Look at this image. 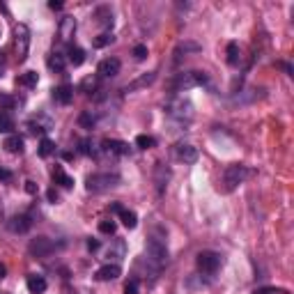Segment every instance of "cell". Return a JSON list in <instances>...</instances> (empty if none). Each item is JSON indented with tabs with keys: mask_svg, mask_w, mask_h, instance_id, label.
<instances>
[{
	"mask_svg": "<svg viewBox=\"0 0 294 294\" xmlns=\"http://www.w3.org/2000/svg\"><path fill=\"white\" fill-rule=\"evenodd\" d=\"M80 154H85V156L95 154V145H92V140H80Z\"/></svg>",
	"mask_w": 294,
	"mask_h": 294,
	"instance_id": "32",
	"label": "cell"
},
{
	"mask_svg": "<svg viewBox=\"0 0 294 294\" xmlns=\"http://www.w3.org/2000/svg\"><path fill=\"white\" fill-rule=\"evenodd\" d=\"M250 175V170L241 163H230L228 168L223 170V191L225 193H232L239 184H244V180Z\"/></svg>",
	"mask_w": 294,
	"mask_h": 294,
	"instance_id": "3",
	"label": "cell"
},
{
	"mask_svg": "<svg viewBox=\"0 0 294 294\" xmlns=\"http://www.w3.org/2000/svg\"><path fill=\"white\" fill-rule=\"evenodd\" d=\"M3 60H5V58H3V53H0V62H3Z\"/></svg>",
	"mask_w": 294,
	"mask_h": 294,
	"instance_id": "43",
	"label": "cell"
},
{
	"mask_svg": "<svg viewBox=\"0 0 294 294\" xmlns=\"http://www.w3.org/2000/svg\"><path fill=\"white\" fill-rule=\"evenodd\" d=\"M115 230H117L115 221H101L99 223V232H104V234H115Z\"/></svg>",
	"mask_w": 294,
	"mask_h": 294,
	"instance_id": "31",
	"label": "cell"
},
{
	"mask_svg": "<svg viewBox=\"0 0 294 294\" xmlns=\"http://www.w3.org/2000/svg\"><path fill=\"white\" fill-rule=\"evenodd\" d=\"M14 131V120L10 113H0V134H12Z\"/></svg>",
	"mask_w": 294,
	"mask_h": 294,
	"instance_id": "28",
	"label": "cell"
},
{
	"mask_svg": "<svg viewBox=\"0 0 294 294\" xmlns=\"http://www.w3.org/2000/svg\"><path fill=\"white\" fill-rule=\"evenodd\" d=\"M120 69H122V62L117 60V58H106V60L99 62L97 74H99L101 78H115V76L120 74Z\"/></svg>",
	"mask_w": 294,
	"mask_h": 294,
	"instance_id": "9",
	"label": "cell"
},
{
	"mask_svg": "<svg viewBox=\"0 0 294 294\" xmlns=\"http://www.w3.org/2000/svg\"><path fill=\"white\" fill-rule=\"evenodd\" d=\"M99 241H97V239H88V248H90V250H97V248H99Z\"/></svg>",
	"mask_w": 294,
	"mask_h": 294,
	"instance_id": "40",
	"label": "cell"
},
{
	"mask_svg": "<svg viewBox=\"0 0 294 294\" xmlns=\"http://www.w3.org/2000/svg\"><path fill=\"white\" fill-rule=\"evenodd\" d=\"M195 264H198V269L202 271V274L212 276L223 267V258H221L219 253H214V250H200L198 258H195Z\"/></svg>",
	"mask_w": 294,
	"mask_h": 294,
	"instance_id": "6",
	"label": "cell"
},
{
	"mask_svg": "<svg viewBox=\"0 0 294 294\" xmlns=\"http://www.w3.org/2000/svg\"><path fill=\"white\" fill-rule=\"evenodd\" d=\"M3 147H5L7 152H12V154H21V152H23V138H21L19 134H10L5 138V143H3Z\"/></svg>",
	"mask_w": 294,
	"mask_h": 294,
	"instance_id": "20",
	"label": "cell"
},
{
	"mask_svg": "<svg viewBox=\"0 0 294 294\" xmlns=\"http://www.w3.org/2000/svg\"><path fill=\"white\" fill-rule=\"evenodd\" d=\"M49 7H51V10H62V3H60V0H51Z\"/></svg>",
	"mask_w": 294,
	"mask_h": 294,
	"instance_id": "41",
	"label": "cell"
},
{
	"mask_svg": "<svg viewBox=\"0 0 294 294\" xmlns=\"http://www.w3.org/2000/svg\"><path fill=\"white\" fill-rule=\"evenodd\" d=\"M25 191H28V193H32V195H35V193H37V186H35V182H25Z\"/></svg>",
	"mask_w": 294,
	"mask_h": 294,
	"instance_id": "39",
	"label": "cell"
},
{
	"mask_svg": "<svg viewBox=\"0 0 294 294\" xmlns=\"http://www.w3.org/2000/svg\"><path fill=\"white\" fill-rule=\"evenodd\" d=\"M5 274H7V269H5V264H0V280L5 278Z\"/></svg>",
	"mask_w": 294,
	"mask_h": 294,
	"instance_id": "42",
	"label": "cell"
},
{
	"mask_svg": "<svg viewBox=\"0 0 294 294\" xmlns=\"http://www.w3.org/2000/svg\"><path fill=\"white\" fill-rule=\"evenodd\" d=\"M46 65H49L51 71H55V74H62V71H65V67H67V58L62 53H58V51H55V53L49 55Z\"/></svg>",
	"mask_w": 294,
	"mask_h": 294,
	"instance_id": "19",
	"label": "cell"
},
{
	"mask_svg": "<svg viewBox=\"0 0 294 294\" xmlns=\"http://www.w3.org/2000/svg\"><path fill=\"white\" fill-rule=\"evenodd\" d=\"M168 115L170 117H175V120H180V122H189L191 117H193V106H191V101L186 99H175L173 104H168Z\"/></svg>",
	"mask_w": 294,
	"mask_h": 294,
	"instance_id": "8",
	"label": "cell"
},
{
	"mask_svg": "<svg viewBox=\"0 0 294 294\" xmlns=\"http://www.w3.org/2000/svg\"><path fill=\"white\" fill-rule=\"evenodd\" d=\"M239 62H241V49H239V44H237V41H230V44H228V65L239 67Z\"/></svg>",
	"mask_w": 294,
	"mask_h": 294,
	"instance_id": "23",
	"label": "cell"
},
{
	"mask_svg": "<svg viewBox=\"0 0 294 294\" xmlns=\"http://www.w3.org/2000/svg\"><path fill=\"white\" fill-rule=\"evenodd\" d=\"M182 51H184V53H186V51H200V44H195V41H184V44H180V46H177L175 55H177V53H182Z\"/></svg>",
	"mask_w": 294,
	"mask_h": 294,
	"instance_id": "33",
	"label": "cell"
},
{
	"mask_svg": "<svg viewBox=\"0 0 294 294\" xmlns=\"http://www.w3.org/2000/svg\"><path fill=\"white\" fill-rule=\"evenodd\" d=\"M71 99H74V88L71 85H58V88H53V101L67 106L71 104Z\"/></svg>",
	"mask_w": 294,
	"mask_h": 294,
	"instance_id": "18",
	"label": "cell"
},
{
	"mask_svg": "<svg viewBox=\"0 0 294 294\" xmlns=\"http://www.w3.org/2000/svg\"><path fill=\"white\" fill-rule=\"evenodd\" d=\"M25 285H28V292H30V294H44L46 287H49L46 278H44V276H39V274H30V276H28V280H25Z\"/></svg>",
	"mask_w": 294,
	"mask_h": 294,
	"instance_id": "17",
	"label": "cell"
},
{
	"mask_svg": "<svg viewBox=\"0 0 294 294\" xmlns=\"http://www.w3.org/2000/svg\"><path fill=\"white\" fill-rule=\"evenodd\" d=\"M120 184V175L117 173H95L85 180V189L90 193H104Z\"/></svg>",
	"mask_w": 294,
	"mask_h": 294,
	"instance_id": "1",
	"label": "cell"
},
{
	"mask_svg": "<svg viewBox=\"0 0 294 294\" xmlns=\"http://www.w3.org/2000/svg\"><path fill=\"white\" fill-rule=\"evenodd\" d=\"M37 80H39L37 71H25V74H21L19 78H16V85H21V88H35Z\"/></svg>",
	"mask_w": 294,
	"mask_h": 294,
	"instance_id": "26",
	"label": "cell"
},
{
	"mask_svg": "<svg viewBox=\"0 0 294 294\" xmlns=\"http://www.w3.org/2000/svg\"><path fill=\"white\" fill-rule=\"evenodd\" d=\"M136 147H140V150H152V147H156V138L154 136H147V134H140V136H136Z\"/></svg>",
	"mask_w": 294,
	"mask_h": 294,
	"instance_id": "27",
	"label": "cell"
},
{
	"mask_svg": "<svg viewBox=\"0 0 294 294\" xmlns=\"http://www.w3.org/2000/svg\"><path fill=\"white\" fill-rule=\"evenodd\" d=\"M154 80H156V71H147V74L138 76L136 80H131L129 85H124V90L122 92H136V90H143V88H150Z\"/></svg>",
	"mask_w": 294,
	"mask_h": 294,
	"instance_id": "12",
	"label": "cell"
},
{
	"mask_svg": "<svg viewBox=\"0 0 294 294\" xmlns=\"http://www.w3.org/2000/svg\"><path fill=\"white\" fill-rule=\"evenodd\" d=\"M46 198H49V202H58V200H60V193H58V191L55 189H49V193H46Z\"/></svg>",
	"mask_w": 294,
	"mask_h": 294,
	"instance_id": "38",
	"label": "cell"
},
{
	"mask_svg": "<svg viewBox=\"0 0 294 294\" xmlns=\"http://www.w3.org/2000/svg\"><path fill=\"white\" fill-rule=\"evenodd\" d=\"M134 58H136V60H145V58H147V46H145V44L134 46Z\"/></svg>",
	"mask_w": 294,
	"mask_h": 294,
	"instance_id": "34",
	"label": "cell"
},
{
	"mask_svg": "<svg viewBox=\"0 0 294 294\" xmlns=\"http://www.w3.org/2000/svg\"><path fill=\"white\" fill-rule=\"evenodd\" d=\"M53 180H55V184H60L62 189H71V186H74V180H71L69 175L60 168V165L53 170Z\"/></svg>",
	"mask_w": 294,
	"mask_h": 294,
	"instance_id": "24",
	"label": "cell"
},
{
	"mask_svg": "<svg viewBox=\"0 0 294 294\" xmlns=\"http://www.w3.org/2000/svg\"><path fill=\"white\" fill-rule=\"evenodd\" d=\"M113 41H115V35H113V32H101L99 37H95V39H92V44H95L97 49H104V46L113 44Z\"/></svg>",
	"mask_w": 294,
	"mask_h": 294,
	"instance_id": "30",
	"label": "cell"
},
{
	"mask_svg": "<svg viewBox=\"0 0 294 294\" xmlns=\"http://www.w3.org/2000/svg\"><path fill=\"white\" fill-rule=\"evenodd\" d=\"M122 274V267L120 264H104V267H99V269L95 271V278L101 280V283H108V280H115V278H120Z\"/></svg>",
	"mask_w": 294,
	"mask_h": 294,
	"instance_id": "10",
	"label": "cell"
},
{
	"mask_svg": "<svg viewBox=\"0 0 294 294\" xmlns=\"http://www.w3.org/2000/svg\"><path fill=\"white\" fill-rule=\"evenodd\" d=\"M145 260H147L154 269L165 267V264H168V246H165L161 239L152 237V239L147 241V246H145Z\"/></svg>",
	"mask_w": 294,
	"mask_h": 294,
	"instance_id": "2",
	"label": "cell"
},
{
	"mask_svg": "<svg viewBox=\"0 0 294 294\" xmlns=\"http://www.w3.org/2000/svg\"><path fill=\"white\" fill-rule=\"evenodd\" d=\"M37 152H39L41 159H46V156H51L55 152V143H53V140H49V138H41L39 150H37Z\"/></svg>",
	"mask_w": 294,
	"mask_h": 294,
	"instance_id": "29",
	"label": "cell"
},
{
	"mask_svg": "<svg viewBox=\"0 0 294 294\" xmlns=\"http://www.w3.org/2000/svg\"><path fill=\"white\" fill-rule=\"evenodd\" d=\"M175 154H177V159L184 161V163H195L198 161V150H195L193 145L189 143H180L177 147H175Z\"/></svg>",
	"mask_w": 294,
	"mask_h": 294,
	"instance_id": "13",
	"label": "cell"
},
{
	"mask_svg": "<svg viewBox=\"0 0 294 294\" xmlns=\"http://www.w3.org/2000/svg\"><path fill=\"white\" fill-rule=\"evenodd\" d=\"M124 294H138V280L131 278L129 283L124 285Z\"/></svg>",
	"mask_w": 294,
	"mask_h": 294,
	"instance_id": "36",
	"label": "cell"
},
{
	"mask_svg": "<svg viewBox=\"0 0 294 294\" xmlns=\"http://www.w3.org/2000/svg\"><path fill=\"white\" fill-rule=\"evenodd\" d=\"M14 175H12V170H7V168H0V182H10Z\"/></svg>",
	"mask_w": 294,
	"mask_h": 294,
	"instance_id": "37",
	"label": "cell"
},
{
	"mask_svg": "<svg viewBox=\"0 0 294 294\" xmlns=\"http://www.w3.org/2000/svg\"><path fill=\"white\" fill-rule=\"evenodd\" d=\"M0 106H3V108H14L16 99H14V97H10V95H0Z\"/></svg>",
	"mask_w": 294,
	"mask_h": 294,
	"instance_id": "35",
	"label": "cell"
},
{
	"mask_svg": "<svg viewBox=\"0 0 294 294\" xmlns=\"http://www.w3.org/2000/svg\"><path fill=\"white\" fill-rule=\"evenodd\" d=\"M74 35H76V19L74 16H62L60 28H58V37H60V41H69Z\"/></svg>",
	"mask_w": 294,
	"mask_h": 294,
	"instance_id": "14",
	"label": "cell"
},
{
	"mask_svg": "<svg viewBox=\"0 0 294 294\" xmlns=\"http://www.w3.org/2000/svg\"><path fill=\"white\" fill-rule=\"evenodd\" d=\"M95 19L99 21L101 25H113V10H110V7H97V12H95Z\"/></svg>",
	"mask_w": 294,
	"mask_h": 294,
	"instance_id": "25",
	"label": "cell"
},
{
	"mask_svg": "<svg viewBox=\"0 0 294 294\" xmlns=\"http://www.w3.org/2000/svg\"><path fill=\"white\" fill-rule=\"evenodd\" d=\"M7 228H10L14 234H23L32 228V221H30L28 214H19V216H12V219L7 221Z\"/></svg>",
	"mask_w": 294,
	"mask_h": 294,
	"instance_id": "11",
	"label": "cell"
},
{
	"mask_svg": "<svg viewBox=\"0 0 294 294\" xmlns=\"http://www.w3.org/2000/svg\"><path fill=\"white\" fill-rule=\"evenodd\" d=\"M110 209L115 212V214L120 216L122 219V223H124V228H129V230H134L136 225H138V216L134 214V212H129V209H124V207H122V204H110Z\"/></svg>",
	"mask_w": 294,
	"mask_h": 294,
	"instance_id": "15",
	"label": "cell"
},
{
	"mask_svg": "<svg viewBox=\"0 0 294 294\" xmlns=\"http://www.w3.org/2000/svg\"><path fill=\"white\" fill-rule=\"evenodd\" d=\"M207 83V74L204 71H182L175 76L173 80V90H191V88H200Z\"/></svg>",
	"mask_w": 294,
	"mask_h": 294,
	"instance_id": "5",
	"label": "cell"
},
{
	"mask_svg": "<svg viewBox=\"0 0 294 294\" xmlns=\"http://www.w3.org/2000/svg\"><path fill=\"white\" fill-rule=\"evenodd\" d=\"M104 150L108 152V154H117V156H124L129 154V145L124 143V140H115V138H106L104 143Z\"/></svg>",
	"mask_w": 294,
	"mask_h": 294,
	"instance_id": "16",
	"label": "cell"
},
{
	"mask_svg": "<svg viewBox=\"0 0 294 294\" xmlns=\"http://www.w3.org/2000/svg\"><path fill=\"white\" fill-rule=\"evenodd\" d=\"M67 62L74 67H80L85 62V51L80 46H69V53H67Z\"/></svg>",
	"mask_w": 294,
	"mask_h": 294,
	"instance_id": "21",
	"label": "cell"
},
{
	"mask_svg": "<svg viewBox=\"0 0 294 294\" xmlns=\"http://www.w3.org/2000/svg\"><path fill=\"white\" fill-rule=\"evenodd\" d=\"M78 127L80 129H95L97 127V113H92V110H83V113L78 115Z\"/></svg>",
	"mask_w": 294,
	"mask_h": 294,
	"instance_id": "22",
	"label": "cell"
},
{
	"mask_svg": "<svg viewBox=\"0 0 294 294\" xmlns=\"http://www.w3.org/2000/svg\"><path fill=\"white\" fill-rule=\"evenodd\" d=\"M55 248H58V244L53 239H49V237H35L28 244V253L32 258H49L51 253H55Z\"/></svg>",
	"mask_w": 294,
	"mask_h": 294,
	"instance_id": "7",
	"label": "cell"
},
{
	"mask_svg": "<svg viewBox=\"0 0 294 294\" xmlns=\"http://www.w3.org/2000/svg\"><path fill=\"white\" fill-rule=\"evenodd\" d=\"M14 49H16V60L19 62L28 60V51H30V28L25 23H16V28H14Z\"/></svg>",
	"mask_w": 294,
	"mask_h": 294,
	"instance_id": "4",
	"label": "cell"
}]
</instances>
